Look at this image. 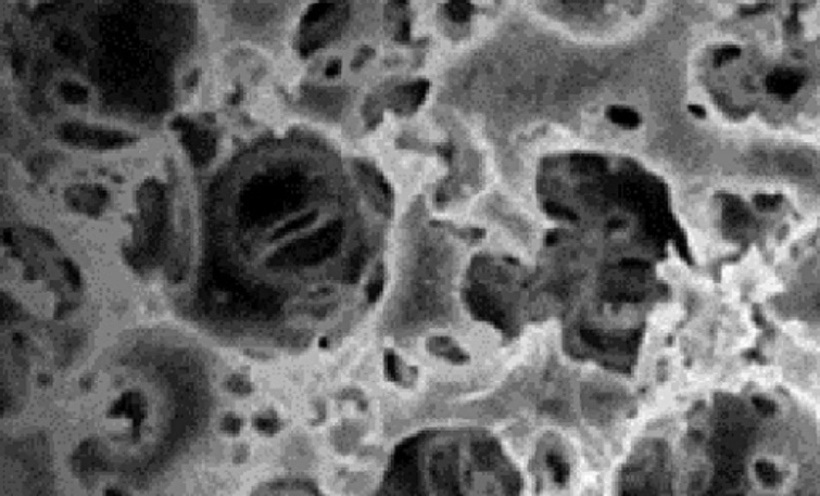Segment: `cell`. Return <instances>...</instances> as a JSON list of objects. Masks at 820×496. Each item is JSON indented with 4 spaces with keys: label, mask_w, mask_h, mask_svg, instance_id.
I'll list each match as a JSON object with an SVG mask.
<instances>
[{
    "label": "cell",
    "mask_w": 820,
    "mask_h": 496,
    "mask_svg": "<svg viewBox=\"0 0 820 496\" xmlns=\"http://www.w3.org/2000/svg\"><path fill=\"white\" fill-rule=\"evenodd\" d=\"M623 496H820V418L799 394H702L638 444Z\"/></svg>",
    "instance_id": "6da1fadb"
},
{
    "label": "cell",
    "mask_w": 820,
    "mask_h": 496,
    "mask_svg": "<svg viewBox=\"0 0 820 496\" xmlns=\"http://www.w3.org/2000/svg\"><path fill=\"white\" fill-rule=\"evenodd\" d=\"M258 496H315L308 494V492L302 491V488L295 487V485H278V487L268 488Z\"/></svg>",
    "instance_id": "7a4b0ae2"
}]
</instances>
